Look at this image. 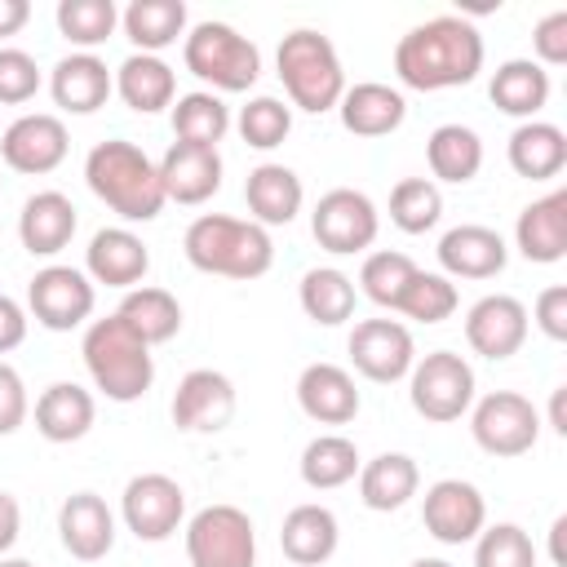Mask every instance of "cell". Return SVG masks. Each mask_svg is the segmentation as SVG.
Returning <instances> with one entry per match:
<instances>
[{
	"mask_svg": "<svg viewBox=\"0 0 567 567\" xmlns=\"http://www.w3.org/2000/svg\"><path fill=\"white\" fill-rule=\"evenodd\" d=\"M275 66H279L288 102L310 111V115L332 111L341 102V93H346V71H341V58H337L332 40L310 31V27H297V31H288L279 40Z\"/></svg>",
	"mask_w": 567,
	"mask_h": 567,
	"instance_id": "5",
	"label": "cell"
},
{
	"mask_svg": "<svg viewBox=\"0 0 567 567\" xmlns=\"http://www.w3.org/2000/svg\"><path fill=\"white\" fill-rule=\"evenodd\" d=\"M421 487V470L408 452H381L368 465H359V501L377 514L403 509Z\"/></svg>",
	"mask_w": 567,
	"mask_h": 567,
	"instance_id": "32",
	"label": "cell"
},
{
	"mask_svg": "<svg viewBox=\"0 0 567 567\" xmlns=\"http://www.w3.org/2000/svg\"><path fill=\"white\" fill-rule=\"evenodd\" d=\"M235 416V385L226 372L195 368L173 390V425L186 434H213L226 430Z\"/></svg>",
	"mask_w": 567,
	"mask_h": 567,
	"instance_id": "16",
	"label": "cell"
},
{
	"mask_svg": "<svg viewBox=\"0 0 567 567\" xmlns=\"http://www.w3.org/2000/svg\"><path fill=\"white\" fill-rule=\"evenodd\" d=\"M115 315H120L146 346L173 341V337L182 332V306H177V297H173L168 288H146V284L128 288Z\"/></svg>",
	"mask_w": 567,
	"mask_h": 567,
	"instance_id": "35",
	"label": "cell"
},
{
	"mask_svg": "<svg viewBox=\"0 0 567 567\" xmlns=\"http://www.w3.org/2000/svg\"><path fill=\"white\" fill-rule=\"evenodd\" d=\"M58 536H62L71 558L97 563L115 545V514L106 509V501L97 492H75L58 509Z\"/></svg>",
	"mask_w": 567,
	"mask_h": 567,
	"instance_id": "21",
	"label": "cell"
},
{
	"mask_svg": "<svg viewBox=\"0 0 567 567\" xmlns=\"http://www.w3.org/2000/svg\"><path fill=\"white\" fill-rule=\"evenodd\" d=\"M509 168L527 182H549L563 173L567 164V133L558 124H545V120H527L509 133Z\"/></svg>",
	"mask_w": 567,
	"mask_h": 567,
	"instance_id": "31",
	"label": "cell"
},
{
	"mask_svg": "<svg viewBox=\"0 0 567 567\" xmlns=\"http://www.w3.org/2000/svg\"><path fill=\"white\" fill-rule=\"evenodd\" d=\"M470 434L487 456H523L536 447L540 439V412L532 408V399L514 394V390H492L478 403H470Z\"/></svg>",
	"mask_w": 567,
	"mask_h": 567,
	"instance_id": "9",
	"label": "cell"
},
{
	"mask_svg": "<svg viewBox=\"0 0 567 567\" xmlns=\"http://www.w3.org/2000/svg\"><path fill=\"white\" fill-rule=\"evenodd\" d=\"M186 261L204 275H226V279H261L275 261V244L266 226L239 221L226 213H204L186 226Z\"/></svg>",
	"mask_w": 567,
	"mask_h": 567,
	"instance_id": "3",
	"label": "cell"
},
{
	"mask_svg": "<svg viewBox=\"0 0 567 567\" xmlns=\"http://www.w3.org/2000/svg\"><path fill=\"white\" fill-rule=\"evenodd\" d=\"M456 306H461V297H456V284H452L447 275H439V270H416L394 310L408 315V319H416V323H443V319L456 315Z\"/></svg>",
	"mask_w": 567,
	"mask_h": 567,
	"instance_id": "42",
	"label": "cell"
},
{
	"mask_svg": "<svg viewBox=\"0 0 567 567\" xmlns=\"http://www.w3.org/2000/svg\"><path fill=\"white\" fill-rule=\"evenodd\" d=\"M412 275H416V261L408 252H390L385 248V252H368V261L359 270V288H363V297L372 306L394 310L399 297H403V288L412 284Z\"/></svg>",
	"mask_w": 567,
	"mask_h": 567,
	"instance_id": "43",
	"label": "cell"
},
{
	"mask_svg": "<svg viewBox=\"0 0 567 567\" xmlns=\"http://www.w3.org/2000/svg\"><path fill=\"white\" fill-rule=\"evenodd\" d=\"M297 403L319 425H346L359 416V385L341 363H306L297 377Z\"/></svg>",
	"mask_w": 567,
	"mask_h": 567,
	"instance_id": "22",
	"label": "cell"
},
{
	"mask_svg": "<svg viewBox=\"0 0 567 567\" xmlns=\"http://www.w3.org/2000/svg\"><path fill=\"white\" fill-rule=\"evenodd\" d=\"M536 328H540L549 341H567V288H563V284H549V288L536 297Z\"/></svg>",
	"mask_w": 567,
	"mask_h": 567,
	"instance_id": "49",
	"label": "cell"
},
{
	"mask_svg": "<svg viewBox=\"0 0 567 567\" xmlns=\"http://www.w3.org/2000/svg\"><path fill=\"white\" fill-rule=\"evenodd\" d=\"M115 93L124 97L128 111L155 115V111L173 106V97H177V75H173V66H168L164 58H155V53H128V58L120 62V71H115Z\"/></svg>",
	"mask_w": 567,
	"mask_h": 567,
	"instance_id": "30",
	"label": "cell"
},
{
	"mask_svg": "<svg viewBox=\"0 0 567 567\" xmlns=\"http://www.w3.org/2000/svg\"><path fill=\"white\" fill-rule=\"evenodd\" d=\"M350 363L377 381V385H394L412 372L416 363V346H412V332L399 323V319H363L354 323L350 332Z\"/></svg>",
	"mask_w": 567,
	"mask_h": 567,
	"instance_id": "14",
	"label": "cell"
},
{
	"mask_svg": "<svg viewBox=\"0 0 567 567\" xmlns=\"http://www.w3.org/2000/svg\"><path fill=\"white\" fill-rule=\"evenodd\" d=\"M27 385H22V377L0 359V439L4 434H13L22 421H27Z\"/></svg>",
	"mask_w": 567,
	"mask_h": 567,
	"instance_id": "48",
	"label": "cell"
},
{
	"mask_svg": "<svg viewBox=\"0 0 567 567\" xmlns=\"http://www.w3.org/2000/svg\"><path fill=\"white\" fill-rule=\"evenodd\" d=\"M93 301H97L93 279L75 266H44V270H35L31 288H27V306H31L35 323L49 332L80 328L93 315Z\"/></svg>",
	"mask_w": 567,
	"mask_h": 567,
	"instance_id": "12",
	"label": "cell"
},
{
	"mask_svg": "<svg viewBox=\"0 0 567 567\" xmlns=\"http://www.w3.org/2000/svg\"><path fill=\"white\" fill-rule=\"evenodd\" d=\"M532 49L540 66H563L567 62V9H554L536 22L532 31Z\"/></svg>",
	"mask_w": 567,
	"mask_h": 567,
	"instance_id": "47",
	"label": "cell"
},
{
	"mask_svg": "<svg viewBox=\"0 0 567 567\" xmlns=\"http://www.w3.org/2000/svg\"><path fill=\"white\" fill-rule=\"evenodd\" d=\"M465 341L483 359H509L527 341V306L509 292L478 297L465 315Z\"/></svg>",
	"mask_w": 567,
	"mask_h": 567,
	"instance_id": "17",
	"label": "cell"
},
{
	"mask_svg": "<svg viewBox=\"0 0 567 567\" xmlns=\"http://www.w3.org/2000/svg\"><path fill=\"white\" fill-rule=\"evenodd\" d=\"M563 532H567V518H554V527H549V554H554L558 567H563Z\"/></svg>",
	"mask_w": 567,
	"mask_h": 567,
	"instance_id": "54",
	"label": "cell"
},
{
	"mask_svg": "<svg viewBox=\"0 0 567 567\" xmlns=\"http://www.w3.org/2000/svg\"><path fill=\"white\" fill-rule=\"evenodd\" d=\"M244 199L257 226H288L301 213V177L288 164H257L244 182Z\"/></svg>",
	"mask_w": 567,
	"mask_h": 567,
	"instance_id": "28",
	"label": "cell"
},
{
	"mask_svg": "<svg viewBox=\"0 0 567 567\" xmlns=\"http://www.w3.org/2000/svg\"><path fill=\"white\" fill-rule=\"evenodd\" d=\"M18 532H22V505H18V496L0 492V554L18 545Z\"/></svg>",
	"mask_w": 567,
	"mask_h": 567,
	"instance_id": "51",
	"label": "cell"
},
{
	"mask_svg": "<svg viewBox=\"0 0 567 567\" xmlns=\"http://www.w3.org/2000/svg\"><path fill=\"white\" fill-rule=\"evenodd\" d=\"M443 217V195L430 177H403L390 190V221L403 235H425L430 226H439Z\"/></svg>",
	"mask_w": 567,
	"mask_h": 567,
	"instance_id": "41",
	"label": "cell"
},
{
	"mask_svg": "<svg viewBox=\"0 0 567 567\" xmlns=\"http://www.w3.org/2000/svg\"><path fill=\"white\" fill-rule=\"evenodd\" d=\"M115 27H120L115 0H58V31L80 53H93L97 44H106Z\"/></svg>",
	"mask_w": 567,
	"mask_h": 567,
	"instance_id": "40",
	"label": "cell"
},
{
	"mask_svg": "<svg viewBox=\"0 0 567 567\" xmlns=\"http://www.w3.org/2000/svg\"><path fill=\"white\" fill-rule=\"evenodd\" d=\"M549 425H554L558 434H567V385H558L554 399H549Z\"/></svg>",
	"mask_w": 567,
	"mask_h": 567,
	"instance_id": "53",
	"label": "cell"
},
{
	"mask_svg": "<svg viewBox=\"0 0 567 567\" xmlns=\"http://www.w3.org/2000/svg\"><path fill=\"white\" fill-rule=\"evenodd\" d=\"M337 540H341V527H337V514L328 505H292L284 514V527H279V545L284 554L297 563V567H319L337 554Z\"/></svg>",
	"mask_w": 567,
	"mask_h": 567,
	"instance_id": "27",
	"label": "cell"
},
{
	"mask_svg": "<svg viewBox=\"0 0 567 567\" xmlns=\"http://www.w3.org/2000/svg\"><path fill=\"white\" fill-rule=\"evenodd\" d=\"M120 514H124V527L137 540H151L155 545V540H168L182 527V518H186V492L168 474H133L124 483Z\"/></svg>",
	"mask_w": 567,
	"mask_h": 567,
	"instance_id": "11",
	"label": "cell"
},
{
	"mask_svg": "<svg viewBox=\"0 0 567 567\" xmlns=\"http://www.w3.org/2000/svg\"><path fill=\"white\" fill-rule=\"evenodd\" d=\"M190 567H257V532L239 505H204L186 523Z\"/></svg>",
	"mask_w": 567,
	"mask_h": 567,
	"instance_id": "7",
	"label": "cell"
},
{
	"mask_svg": "<svg viewBox=\"0 0 567 567\" xmlns=\"http://www.w3.org/2000/svg\"><path fill=\"white\" fill-rule=\"evenodd\" d=\"M297 297H301V310L323 328H337V323H346L354 315V279L346 270H337V266L306 270Z\"/></svg>",
	"mask_w": 567,
	"mask_h": 567,
	"instance_id": "37",
	"label": "cell"
},
{
	"mask_svg": "<svg viewBox=\"0 0 567 567\" xmlns=\"http://www.w3.org/2000/svg\"><path fill=\"white\" fill-rule=\"evenodd\" d=\"M93 416H97V403L75 381H53L35 399V430L49 443H75V439H84L93 430Z\"/></svg>",
	"mask_w": 567,
	"mask_h": 567,
	"instance_id": "29",
	"label": "cell"
},
{
	"mask_svg": "<svg viewBox=\"0 0 567 567\" xmlns=\"http://www.w3.org/2000/svg\"><path fill=\"white\" fill-rule=\"evenodd\" d=\"M421 523L439 545H465L487 527V501L465 478H439L425 487Z\"/></svg>",
	"mask_w": 567,
	"mask_h": 567,
	"instance_id": "13",
	"label": "cell"
},
{
	"mask_svg": "<svg viewBox=\"0 0 567 567\" xmlns=\"http://www.w3.org/2000/svg\"><path fill=\"white\" fill-rule=\"evenodd\" d=\"M474 567H536V545L518 523H496L474 536Z\"/></svg>",
	"mask_w": 567,
	"mask_h": 567,
	"instance_id": "44",
	"label": "cell"
},
{
	"mask_svg": "<svg viewBox=\"0 0 567 567\" xmlns=\"http://www.w3.org/2000/svg\"><path fill=\"white\" fill-rule=\"evenodd\" d=\"M71 151V137H66V124L49 111H31V115H18L4 137H0V159L13 168V173H27V177H40V173H53Z\"/></svg>",
	"mask_w": 567,
	"mask_h": 567,
	"instance_id": "15",
	"label": "cell"
},
{
	"mask_svg": "<svg viewBox=\"0 0 567 567\" xmlns=\"http://www.w3.org/2000/svg\"><path fill=\"white\" fill-rule=\"evenodd\" d=\"M182 62L190 75L221 93H244L261 75V53L248 35H239L226 22H195L182 40Z\"/></svg>",
	"mask_w": 567,
	"mask_h": 567,
	"instance_id": "6",
	"label": "cell"
},
{
	"mask_svg": "<svg viewBox=\"0 0 567 567\" xmlns=\"http://www.w3.org/2000/svg\"><path fill=\"white\" fill-rule=\"evenodd\" d=\"M80 354H84V368H89L93 385H97L111 403H133V399H142V394L151 390V381H155L151 346H146L120 315L93 319V323L84 328Z\"/></svg>",
	"mask_w": 567,
	"mask_h": 567,
	"instance_id": "4",
	"label": "cell"
},
{
	"mask_svg": "<svg viewBox=\"0 0 567 567\" xmlns=\"http://www.w3.org/2000/svg\"><path fill=\"white\" fill-rule=\"evenodd\" d=\"M425 159H430V173L439 182H456L461 186V182L478 177V168H483V142L465 124H439L430 133V142H425Z\"/></svg>",
	"mask_w": 567,
	"mask_h": 567,
	"instance_id": "36",
	"label": "cell"
},
{
	"mask_svg": "<svg viewBox=\"0 0 567 567\" xmlns=\"http://www.w3.org/2000/svg\"><path fill=\"white\" fill-rule=\"evenodd\" d=\"M155 168H159L164 199H173V204H204L221 190V155L213 146L173 142Z\"/></svg>",
	"mask_w": 567,
	"mask_h": 567,
	"instance_id": "18",
	"label": "cell"
},
{
	"mask_svg": "<svg viewBox=\"0 0 567 567\" xmlns=\"http://www.w3.org/2000/svg\"><path fill=\"white\" fill-rule=\"evenodd\" d=\"M239 137L257 151H275L288 133H292V106H284L279 97H252L248 106H239Z\"/></svg>",
	"mask_w": 567,
	"mask_h": 567,
	"instance_id": "45",
	"label": "cell"
},
{
	"mask_svg": "<svg viewBox=\"0 0 567 567\" xmlns=\"http://www.w3.org/2000/svg\"><path fill=\"white\" fill-rule=\"evenodd\" d=\"M359 465L363 461H359L354 439H346V434H319L301 452V483L315 487V492H332V487L350 483L359 474Z\"/></svg>",
	"mask_w": 567,
	"mask_h": 567,
	"instance_id": "38",
	"label": "cell"
},
{
	"mask_svg": "<svg viewBox=\"0 0 567 567\" xmlns=\"http://www.w3.org/2000/svg\"><path fill=\"white\" fill-rule=\"evenodd\" d=\"M27 18H31V4L27 0H0V40L18 35L27 27Z\"/></svg>",
	"mask_w": 567,
	"mask_h": 567,
	"instance_id": "52",
	"label": "cell"
},
{
	"mask_svg": "<svg viewBox=\"0 0 567 567\" xmlns=\"http://www.w3.org/2000/svg\"><path fill=\"white\" fill-rule=\"evenodd\" d=\"M80 217H75V204L62 195V190H35L22 213H18V239L31 257H53L71 244Z\"/></svg>",
	"mask_w": 567,
	"mask_h": 567,
	"instance_id": "24",
	"label": "cell"
},
{
	"mask_svg": "<svg viewBox=\"0 0 567 567\" xmlns=\"http://www.w3.org/2000/svg\"><path fill=\"white\" fill-rule=\"evenodd\" d=\"M408 394L425 421H461L474 403V368L452 350H430L421 363H412Z\"/></svg>",
	"mask_w": 567,
	"mask_h": 567,
	"instance_id": "8",
	"label": "cell"
},
{
	"mask_svg": "<svg viewBox=\"0 0 567 567\" xmlns=\"http://www.w3.org/2000/svg\"><path fill=\"white\" fill-rule=\"evenodd\" d=\"M0 567H35V563H27V558H0Z\"/></svg>",
	"mask_w": 567,
	"mask_h": 567,
	"instance_id": "56",
	"label": "cell"
},
{
	"mask_svg": "<svg viewBox=\"0 0 567 567\" xmlns=\"http://www.w3.org/2000/svg\"><path fill=\"white\" fill-rule=\"evenodd\" d=\"M22 341H27V310L13 297L0 292V354L18 350Z\"/></svg>",
	"mask_w": 567,
	"mask_h": 567,
	"instance_id": "50",
	"label": "cell"
},
{
	"mask_svg": "<svg viewBox=\"0 0 567 567\" xmlns=\"http://www.w3.org/2000/svg\"><path fill=\"white\" fill-rule=\"evenodd\" d=\"M151 270V252L146 244L128 230V226H106L89 239L84 248V275L93 284H106V288H137Z\"/></svg>",
	"mask_w": 567,
	"mask_h": 567,
	"instance_id": "19",
	"label": "cell"
},
{
	"mask_svg": "<svg viewBox=\"0 0 567 567\" xmlns=\"http://www.w3.org/2000/svg\"><path fill=\"white\" fill-rule=\"evenodd\" d=\"M337 111H341L346 133H354V137H385V133H394L403 124L408 102H403L399 89H390L381 80H363V84H350L341 93Z\"/></svg>",
	"mask_w": 567,
	"mask_h": 567,
	"instance_id": "26",
	"label": "cell"
},
{
	"mask_svg": "<svg viewBox=\"0 0 567 567\" xmlns=\"http://www.w3.org/2000/svg\"><path fill=\"white\" fill-rule=\"evenodd\" d=\"M230 128V106L208 93V89H195V93H182L173 102V137L177 142H190V146H213L226 137Z\"/></svg>",
	"mask_w": 567,
	"mask_h": 567,
	"instance_id": "39",
	"label": "cell"
},
{
	"mask_svg": "<svg viewBox=\"0 0 567 567\" xmlns=\"http://www.w3.org/2000/svg\"><path fill=\"white\" fill-rule=\"evenodd\" d=\"M124 35L137 44V53H155L186 40V4L182 0H133L120 13Z\"/></svg>",
	"mask_w": 567,
	"mask_h": 567,
	"instance_id": "34",
	"label": "cell"
},
{
	"mask_svg": "<svg viewBox=\"0 0 567 567\" xmlns=\"http://www.w3.org/2000/svg\"><path fill=\"white\" fill-rule=\"evenodd\" d=\"M111 89H115V75L97 53H66L49 75L53 102L71 115H93L97 106H106Z\"/></svg>",
	"mask_w": 567,
	"mask_h": 567,
	"instance_id": "25",
	"label": "cell"
},
{
	"mask_svg": "<svg viewBox=\"0 0 567 567\" xmlns=\"http://www.w3.org/2000/svg\"><path fill=\"white\" fill-rule=\"evenodd\" d=\"M310 230L319 239V248L346 257V252H363L372 248L377 230H381V217H377V204L354 190V186H337L328 195H319L315 213H310Z\"/></svg>",
	"mask_w": 567,
	"mask_h": 567,
	"instance_id": "10",
	"label": "cell"
},
{
	"mask_svg": "<svg viewBox=\"0 0 567 567\" xmlns=\"http://www.w3.org/2000/svg\"><path fill=\"white\" fill-rule=\"evenodd\" d=\"M514 244L536 266L563 261L567 257V190H549L545 199H532L514 221Z\"/></svg>",
	"mask_w": 567,
	"mask_h": 567,
	"instance_id": "23",
	"label": "cell"
},
{
	"mask_svg": "<svg viewBox=\"0 0 567 567\" xmlns=\"http://www.w3.org/2000/svg\"><path fill=\"white\" fill-rule=\"evenodd\" d=\"M84 182L89 190L111 208L120 213L124 221H151L159 217V208L168 204L164 199V186H159V168L155 159L124 142V137H106L89 151L84 159Z\"/></svg>",
	"mask_w": 567,
	"mask_h": 567,
	"instance_id": "2",
	"label": "cell"
},
{
	"mask_svg": "<svg viewBox=\"0 0 567 567\" xmlns=\"http://www.w3.org/2000/svg\"><path fill=\"white\" fill-rule=\"evenodd\" d=\"M487 93H492L496 111H505V115L527 124L549 102V71L540 62H532V58H509V62L496 66Z\"/></svg>",
	"mask_w": 567,
	"mask_h": 567,
	"instance_id": "33",
	"label": "cell"
},
{
	"mask_svg": "<svg viewBox=\"0 0 567 567\" xmlns=\"http://www.w3.org/2000/svg\"><path fill=\"white\" fill-rule=\"evenodd\" d=\"M40 93V66L27 49H0V102L22 106Z\"/></svg>",
	"mask_w": 567,
	"mask_h": 567,
	"instance_id": "46",
	"label": "cell"
},
{
	"mask_svg": "<svg viewBox=\"0 0 567 567\" xmlns=\"http://www.w3.org/2000/svg\"><path fill=\"white\" fill-rule=\"evenodd\" d=\"M505 261H509V248L492 226L465 221L439 239V266L447 279H492L505 270Z\"/></svg>",
	"mask_w": 567,
	"mask_h": 567,
	"instance_id": "20",
	"label": "cell"
},
{
	"mask_svg": "<svg viewBox=\"0 0 567 567\" xmlns=\"http://www.w3.org/2000/svg\"><path fill=\"white\" fill-rule=\"evenodd\" d=\"M478 71H483V35L470 18L456 13L430 18L394 44V75L416 93L470 84Z\"/></svg>",
	"mask_w": 567,
	"mask_h": 567,
	"instance_id": "1",
	"label": "cell"
},
{
	"mask_svg": "<svg viewBox=\"0 0 567 567\" xmlns=\"http://www.w3.org/2000/svg\"><path fill=\"white\" fill-rule=\"evenodd\" d=\"M408 567H452L447 558H416V563H408Z\"/></svg>",
	"mask_w": 567,
	"mask_h": 567,
	"instance_id": "55",
	"label": "cell"
}]
</instances>
